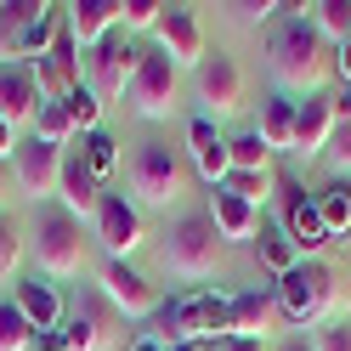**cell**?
I'll use <instances>...</instances> for the list:
<instances>
[{
  "mask_svg": "<svg viewBox=\"0 0 351 351\" xmlns=\"http://www.w3.org/2000/svg\"><path fill=\"white\" fill-rule=\"evenodd\" d=\"M278 306L289 323H335L340 312V278L323 261H300L289 278H278Z\"/></svg>",
  "mask_w": 351,
  "mask_h": 351,
  "instance_id": "2",
  "label": "cell"
},
{
  "mask_svg": "<svg viewBox=\"0 0 351 351\" xmlns=\"http://www.w3.org/2000/svg\"><path fill=\"white\" fill-rule=\"evenodd\" d=\"M57 199H62V210H69L80 227H85V221H97V204H102V182L91 176V165H85V147L62 159V187H57Z\"/></svg>",
  "mask_w": 351,
  "mask_h": 351,
  "instance_id": "15",
  "label": "cell"
},
{
  "mask_svg": "<svg viewBox=\"0 0 351 351\" xmlns=\"http://www.w3.org/2000/svg\"><path fill=\"white\" fill-rule=\"evenodd\" d=\"M272 351H317V346H312V340H300V335H289V340H278Z\"/></svg>",
  "mask_w": 351,
  "mask_h": 351,
  "instance_id": "41",
  "label": "cell"
},
{
  "mask_svg": "<svg viewBox=\"0 0 351 351\" xmlns=\"http://www.w3.org/2000/svg\"><path fill=\"white\" fill-rule=\"evenodd\" d=\"M312 346H317V351H351V317H335V323H323Z\"/></svg>",
  "mask_w": 351,
  "mask_h": 351,
  "instance_id": "37",
  "label": "cell"
},
{
  "mask_svg": "<svg viewBox=\"0 0 351 351\" xmlns=\"http://www.w3.org/2000/svg\"><path fill=\"white\" fill-rule=\"evenodd\" d=\"M12 306L34 323V335H40V328H57V323H62V300H57L51 283H40V278H23V283H17V289H12Z\"/></svg>",
  "mask_w": 351,
  "mask_h": 351,
  "instance_id": "21",
  "label": "cell"
},
{
  "mask_svg": "<svg viewBox=\"0 0 351 351\" xmlns=\"http://www.w3.org/2000/svg\"><path fill=\"white\" fill-rule=\"evenodd\" d=\"M187 159H193V170H199L210 187H221L227 176H232V159H227V136H215V125H210L204 114L187 125Z\"/></svg>",
  "mask_w": 351,
  "mask_h": 351,
  "instance_id": "18",
  "label": "cell"
},
{
  "mask_svg": "<svg viewBox=\"0 0 351 351\" xmlns=\"http://www.w3.org/2000/svg\"><path fill=\"white\" fill-rule=\"evenodd\" d=\"M221 351H267L261 340H221Z\"/></svg>",
  "mask_w": 351,
  "mask_h": 351,
  "instance_id": "42",
  "label": "cell"
},
{
  "mask_svg": "<svg viewBox=\"0 0 351 351\" xmlns=\"http://www.w3.org/2000/svg\"><path fill=\"white\" fill-rule=\"evenodd\" d=\"M62 159H69V153L51 147V142H40V136L17 142V153H12V187L23 193V199H34V204L57 199V187H62Z\"/></svg>",
  "mask_w": 351,
  "mask_h": 351,
  "instance_id": "8",
  "label": "cell"
},
{
  "mask_svg": "<svg viewBox=\"0 0 351 351\" xmlns=\"http://www.w3.org/2000/svg\"><path fill=\"white\" fill-rule=\"evenodd\" d=\"M199 351H221V340H204V346H199Z\"/></svg>",
  "mask_w": 351,
  "mask_h": 351,
  "instance_id": "45",
  "label": "cell"
},
{
  "mask_svg": "<svg viewBox=\"0 0 351 351\" xmlns=\"http://www.w3.org/2000/svg\"><path fill=\"white\" fill-rule=\"evenodd\" d=\"M69 114H74V130H85V136L97 130V119H102V102H97V91H91V85H80V91L69 97Z\"/></svg>",
  "mask_w": 351,
  "mask_h": 351,
  "instance_id": "33",
  "label": "cell"
},
{
  "mask_svg": "<svg viewBox=\"0 0 351 351\" xmlns=\"http://www.w3.org/2000/svg\"><path fill=\"white\" fill-rule=\"evenodd\" d=\"M142 46L130 34H108L102 46L85 57V85L97 91V102H114V97H125L130 91V80H136V69H142Z\"/></svg>",
  "mask_w": 351,
  "mask_h": 351,
  "instance_id": "6",
  "label": "cell"
},
{
  "mask_svg": "<svg viewBox=\"0 0 351 351\" xmlns=\"http://www.w3.org/2000/svg\"><path fill=\"white\" fill-rule=\"evenodd\" d=\"M17 261H23V238H17V227L0 215V283L17 272Z\"/></svg>",
  "mask_w": 351,
  "mask_h": 351,
  "instance_id": "35",
  "label": "cell"
},
{
  "mask_svg": "<svg viewBox=\"0 0 351 351\" xmlns=\"http://www.w3.org/2000/svg\"><path fill=\"white\" fill-rule=\"evenodd\" d=\"M12 153H17V130L0 119V165H12Z\"/></svg>",
  "mask_w": 351,
  "mask_h": 351,
  "instance_id": "39",
  "label": "cell"
},
{
  "mask_svg": "<svg viewBox=\"0 0 351 351\" xmlns=\"http://www.w3.org/2000/svg\"><path fill=\"white\" fill-rule=\"evenodd\" d=\"M62 335H69V351H102L108 346V328L97 312H74V317H62Z\"/></svg>",
  "mask_w": 351,
  "mask_h": 351,
  "instance_id": "28",
  "label": "cell"
},
{
  "mask_svg": "<svg viewBox=\"0 0 351 351\" xmlns=\"http://www.w3.org/2000/svg\"><path fill=\"white\" fill-rule=\"evenodd\" d=\"M125 182H130V193H136V204L170 210L176 199H182V187H187V159L170 142H142L136 159H130V170H125Z\"/></svg>",
  "mask_w": 351,
  "mask_h": 351,
  "instance_id": "3",
  "label": "cell"
},
{
  "mask_svg": "<svg viewBox=\"0 0 351 351\" xmlns=\"http://www.w3.org/2000/svg\"><path fill=\"white\" fill-rule=\"evenodd\" d=\"M267 57H272V80L283 91H300V97H323L328 74H335V46L306 17H283L267 40Z\"/></svg>",
  "mask_w": 351,
  "mask_h": 351,
  "instance_id": "1",
  "label": "cell"
},
{
  "mask_svg": "<svg viewBox=\"0 0 351 351\" xmlns=\"http://www.w3.org/2000/svg\"><path fill=\"white\" fill-rule=\"evenodd\" d=\"M29 136H40V142H51V147H69L80 130H74V114H69V102H46L40 108V119H34V130Z\"/></svg>",
  "mask_w": 351,
  "mask_h": 351,
  "instance_id": "25",
  "label": "cell"
},
{
  "mask_svg": "<svg viewBox=\"0 0 351 351\" xmlns=\"http://www.w3.org/2000/svg\"><path fill=\"white\" fill-rule=\"evenodd\" d=\"M227 159H232V170H272V153H267V142H261L255 130L227 142Z\"/></svg>",
  "mask_w": 351,
  "mask_h": 351,
  "instance_id": "31",
  "label": "cell"
},
{
  "mask_svg": "<svg viewBox=\"0 0 351 351\" xmlns=\"http://www.w3.org/2000/svg\"><path fill=\"white\" fill-rule=\"evenodd\" d=\"M153 46H159V57L170 62L176 74H199V62L210 57V46H204V23L193 17V6H165L159 29H153Z\"/></svg>",
  "mask_w": 351,
  "mask_h": 351,
  "instance_id": "7",
  "label": "cell"
},
{
  "mask_svg": "<svg viewBox=\"0 0 351 351\" xmlns=\"http://www.w3.org/2000/svg\"><path fill=\"white\" fill-rule=\"evenodd\" d=\"M295 108L289 97H267L261 102V119H255V136L267 142V153H289L295 147Z\"/></svg>",
  "mask_w": 351,
  "mask_h": 351,
  "instance_id": "22",
  "label": "cell"
},
{
  "mask_svg": "<svg viewBox=\"0 0 351 351\" xmlns=\"http://www.w3.org/2000/svg\"><path fill=\"white\" fill-rule=\"evenodd\" d=\"M227 12L238 17V23H272L278 12H295V6H278V0H232Z\"/></svg>",
  "mask_w": 351,
  "mask_h": 351,
  "instance_id": "36",
  "label": "cell"
},
{
  "mask_svg": "<svg viewBox=\"0 0 351 351\" xmlns=\"http://www.w3.org/2000/svg\"><path fill=\"white\" fill-rule=\"evenodd\" d=\"M85 165H91L97 182H102V176H114L119 170V142L108 136V130H91V136H85Z\"/></svg>",
  "mask_w": 351,
  "mask_h": 351,
  "instance_id": "32",
  "label": "cell"
},
{
  "mask_svg": "<svg viewBox=\"0 0 351 351\" xmlns=\"http://www.w3.org/2000/svg\"><path fill=\"white\" fill-rule=\"evenodd\" d=\"M221 261V232L210 227V215H182L165 238V267L187 283H204Z\"/></svg>",
  "mask_w": 351,
  "mask_h": 351,
  "instance_id": "5",
  "label": "cell"
},
{
  "mask_svg": "<svg viewBox=\"0 0 351 351\" xmlns=\"http://www.w3.org/2000/svg\"><path fill=\"white\" fill-rule=\"evenodd\" d=\"M34 351H69V335H62V328H40V335H34Z\"/></svg>",
  "mask_w": 351,
  "mask_h": 351,
  "instance_id": "38",
  "label": "cell"
},
{
  "mask_svg": "<svg viewBox=\"0 0 351 351\" xmlns=\"http://www.w3.org/2000/svg\"><path fill=\"white\" fill-rule=\"evenodd\" d=\"M255 244H261V261H267V267L278 272V278H289L295 267H300V250H295V238L289 232H283V227H267V221H261V238H255Z\"/></svg>",
  "mask_w": 351,
  "mask_h": 351,
  "instance_id": "24",
  "label": "cell"
},
{
  "mask_svg": "<svg viewBox=\"0 0 351 351\" xmlns=\"http://www.w3.org/2000/svg\"><path fill=\"white\" fill-rule=\"evenodd\" d=\"M0 351H34V323L12 300H0Z\"/></svg>",
  "mask_w": 351,
  "mask_h": 351,
  "instance_id": "29",
  "label": "cell"
},
{
  "mask_svg": "<svg viewBox=\"0 0 351 351\" xmlns=\"http://www.w3.org/2000/svg\"><path fill=\"white\" fill-rule=\"evenodd\" d=\"M295 12L328 40V46H346L351 40V0H312V6H295Z\"/></svg>",
  "mask_w": 351,
  "mask_h": 351,
  "instance_id": "23",
  "label": "cell"
},
{
  "mask_svg": "<svg viewBox=\"0 0 351 351\" xmlns=\"http://www.w3.org/2000/svg\"><path fill=\"white\" fill-rule=\"evenodd\" d=\"M210 227L221 232V244H255L261 238V210L244 204V199H232L227 187H210Z\"/></svg>",
  "mask_w": 351,
  "mask_h": 351,
  "instance_id": "16",
  "label": "cell"
},
{
  "mask_svg": "<svg viewBox=\"0 0 351 351\" xmlns=\"http://www.w3.org/2000/svg\"><path fill=\"white\" fill-rule=\"evenodd\" d=\"M165 17V0H119V29L125 34H153Z\"/></svg>",
  "mask_w": 351,
  "mask_h": 351,
  "instance_id": "30",
  "label": "cell"
},
{
  "mask_svg": "<svg viewBox=\"0 0 351 351\" xmlns=\"http://www.w3.org/2000/svg\"><path fill=\"white\" fill-rule=\"evenodd\" d=\"M317 215H323V232L328 238H346L351 232V187L335 182L328 193H317Z\"/></svg>",
  "mask_w": 351,
  "mask_h": 351,
  "instance_id": "26",
  "label": "cell"
},
{
  "mask_svg": "<svg viewBox=\"0 0 351 351\" xmlns=\"http://www.w3.org/2000/svg\"><path fill=\"white\" fill-rule=\"evenodd\" d=\"M221 187L232 193V199H244V204H255V210H261V204H267L272 193H278V176H272V170H232Z\"/></svg>",
  "mask_w": 351,
  "mask_h": 351,
  "instance_id": "27",
  "label": "cell"
},
{
  "mask_svg": "<svg viewBox=\"0 0 351 351\" xmlns=\"http://www.w3.org/2000/svg\"><path fill=\"white\" fill-rule=\"evenodd\" d=\"M283 232L295 238V250L306 261H317L323 244H328V232H323V215H317V199H306V193H295L289 199V221H283Z\"/></svg>",
  "mask_w": 351,
  "mask_h": 351,
  "instance_id": "20",
  "label": "cell"
},
{
  "mask_svg": "<svg viewBox=\"0 0 351 351\" xmlns=\"http://www.w3.org/2000/svg\"><path fill=\"white\" fill-rule=\"evenodd\" d=\"M114 29H119V0H80V6H69V34L80 51H97Z\"/></svg>",
  "mask_w": 351,
  "mask_h": 351,
  "instance_id": "19",
  "label": "cell"
},
{
  "mask_svg": "<svg viewBox=\"0 0 351 351\" xmlns=\"http://www.w3.org/2000/svg\"><path fill=\"white\" fill-rule=\"evenodd\" d=\"M335 74L346 80V91H351V40H346V46H335Z\"/></svg>",
  "mask_w": 351,
  "mask_h": 351,
  "instance_id": "40",
  "label": "cell"
},
{
  "mask_svg": "<svg viewBox=\"0 0 351 351\" xmlns=\"http://www.w3.org/2000/svg\"><path fill=\"white\" fill-rule=\"evenodd\" d=\"M193 91H199L210 125H215V119H232L238 108H244V74H238V62H232V57L215 51V57L199 62V74H193Z\"/></svg>",
  "mask_w": 351,
  "mask_h": 351,
  "instance_id": "9",
  "label": "cell"
},
{
  "mask_svg": "<svg viewBox=\"0 0 351 351\" xmlns=\"http://www.w3.org/2000/svg\"><path fill=\"white\" fill-rule=\"evenodd\" d=\"M12 193H17L12 187V165H0V199H12Z\"/></svg>",
  "mask_w": 351,
  "mask_h": 351,
  "instance_id": "44",
  "label": "cell"
},
{
  "mask_svg": "<svg viewBox=\"0 0 351 351\" xmlns=\"http://www.w3.org/2000/svg\"><path fill=\"white\" fill-rule=\"evenodd\" d=\"M40 108H46V91H40V74L34 62H0V119L12 130H34Z\"/></svg>",
  "mask_w": 351,
  "mask_h": 351,
  "instance_id": "11",
  "label": "cell"
},
{
  "mask_svg": "<svg viewBox=\"0 0 351 351\" xmlns=\"http://www.w3.org/2000/svg\"><path fill=\"white\" fill-rule=\"evenodd\" d=\"M176 91H182V74H176L159 51H147L136 80H130V91H125V102L136 108L142 119H170L176 114Z\"/></svg>",
  "mask_w": 351,
  "mask_h": 351,
  "instance_id": "10",
  "label": "cell"
},
{
  "mask_svg": "<svg viewBox=\"0 0 351 351\" xmlns=\"http://www.w3.org/2000/svg\"><path fill=\"white\" fill-rule=\"evenodd\" d=\"M102 295L114 300V312H125V317L159 312V289H153L136 267H125V261H108V267H102Z\"/></svg>",
  "mask_w": 351,
  "mask_h": 351,
  "instance_id": "13",
  "label": "cell"
},
{
  "mask_svg": "<svg viewBox=\"0 0 351 351\" xmlns=\"http://www.w3.org/2000/svg\"><path fill=\"white\" fill-rule=\"evenodd\" d=\"M323 159H328V170H335L340 182L351 176V119L335 125V136H328V147H323Z\"/></svg>",
  "mask_w": 351,
  "mask_h": 351,
  "instance_id": "34",
  "label": "cell"
},
{
  "mask_svg": "<svg viewBox=\"0 0 351 351\" xmlns=\"http://www.w3.org/2000/svg\"><path fill=\"white\" fill-rule=\"evenodd\" d=\"M130 351H165V340H159V335H142V340L130 346Z\"/></svg>",
  "mask_w": 351,
  "mask_h": 351,
  "instance_id": "43",
  "label": "cell"
},
{
  "mask_svg": "<svg viewBox=\"0 0 351 351\" xmlns=\"http://www.w3.org/2000/svg\"><path fill=\"white\" fill-rule=\"evenodd\" d=\"M278 323H283L278 295L244 289V295H232V335H227V340H261V346H267V335H272Z\"/></svg>",
  "mask_w": 351,
  "mask_h": 351,
  "instance_id": "17",
  "label": "cell"
},
{
  "mask_svg": "<svg viewBox=\"0 0 351 351\" xmlns=\"http://www.w3.org/2000/svg\"><path fill=\"white\" fill-rule=\"evenodd\" d=\"M97 238H102V244H108V255H114V261H125L130 250H142V210L136 204H130L125 199V193H102V204H97Z\"/></svg>",
  "mask_w": 351,
  "mask_h": 351,
  "instance_id": "12",
  "label": "cell"
},
{
  "mask_svg": "<svg viewBox=\"0 0 351 351\" xmlns=\"http://www.w3.org/2000/svg\"><path fill=\"white\" fill-rule=\"evenodd\" d=\"M34 267L46 278H80L85 238H80V221L69 210H57V204L40 210V221H34Z\"/></svg>",
  "mask_w": 351,
  "mask_h": 351,
  "instance_id": "4",
  "label": "cell"
},
{
  "mask_svg": "<svg viewBox=\"0 0 351 351\" xmlns=\"http://www.w3.org/2000/svg\"><path fill=\"white\" fill-rule=\"evenodd\" d=\"M335 125H340V114H335V97H306L300 108H295V159H323V147H328V136H335Z\"/></svg>",
  "mask_w": 351,
  "mask_h": 351,
  "instance_id": "14",
  "label": "cell"
}]
</instances>
